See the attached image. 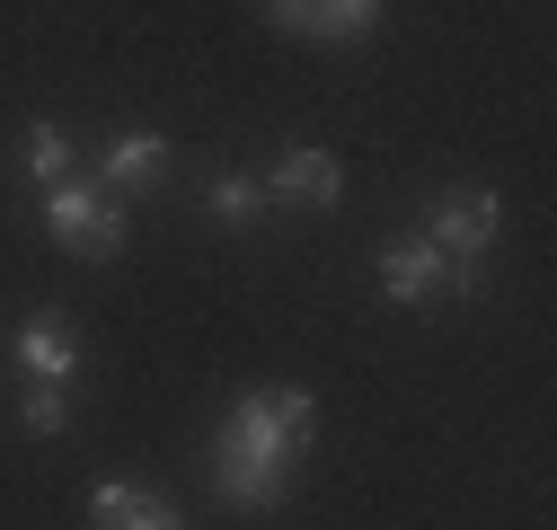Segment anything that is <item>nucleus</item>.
<instances>
[{
	"mask_svg": "<svg viewBox=\"0 0 557 530\" xmlns=\"http://www.w3.org/2000/svg\"><path fill=\"white\" fill-rule=\"evenodd\" d=\"M310 425H319L310 416V389H248L231 407V425L213 433V487H222V504H239V513H274V504H284Z\"/></svg>",
	"mask_w": 557,
	"mask_h": 530,
	"instance_id": "f257e3e1",
	"label": "nucleus"
},
{
	"mask_svg": "<svg viewBox=\"0 0 557 530\" xmlns=\"http://www.w3.org/2000/svg\"><path fill=\"white\" fill-rule=\"evenodd\" d=\"M45 230L62 248H81V256H115L124 248V194L72 168L62 186H45Z\"/></svg>",
	"mask_w": 557,
	"mask_h": 530,
	"instance_id": "f03ea898",
	"label": "nucleus"
},
{
	"mask_svg": "<svg viewBox=\"0 0 557 530\" xmlns=\"http://www.w3.org/2000/svg\"><path fill=\"white\" fill-rule=\"evenodd\" d=\"M381 292H389L398 310H416V301H434V292H478V265L443 256V248H434L425 230H416V239L381 248Z\"/></svg>",
	"mask_w": 557,
	"mask_h": 530,
	"instance_id": "7ed1b4c3",
	"label": "nucleus"
},
{
	"mask_svg": "<svg viewBox=\"0 0 557 530\" xmlns=\"http://www.w3.org/2000/svg\"><path fill=\"white\" fill-rule=\"evenodd\" d=\"M496 222H505V204L486 186H451V194H434V248L443 256H460V265H478L486 248H496Z\"/></svg>",
	"mask_w": 557,
	"mask_h": 530,
	"instance_id": "20e7f679",
	"label": "nucleus"
},
{
	"mask_svg": "<svg viewBox=\"0 0 557 530\" xmlns=\"http://www.w3.org/2000/svg\"><path fill=\"white\" fill-rule=\"evenodd\" d=\"M10 354H18V371H36V380H62V389L81 380V337H72V318H62V310H27L18 337H10Z\"/></svg>",
	"mask_w": 557,
	"mask_h": 530,
	"instance_id": "39448f33",
	"label": "nucleus"
},
{
	"mask_svg": "<svg viewBox=\"0 0 557 530\" xmlns=\"http://www.w3.org/2000/svg\"><path fill=\"white\" fill-rule=\"evenodd\" d=\"M336 186H345V168L327 160V151H284V160H274L265 168V194H284V204H336Z\"/></svg>",
	"mask_w": 557,
	"mask_h": 530,
	"instance_id": "423d86ee",
	"label": "nucleus"
},
{
	"mask_svg": "<svg viewBox=\"0 0 557 530\" xmlns=\"http://www.w3.org/2000/svg\"><path fill=\"white\" fill-rule=\"evenodd\" d=\"M89 530H186V521H177V504H160V495L115 478V487L89 495Z\"/></svg>",
	"mask_w": 557,
	"mask_h": 530,
	"instance_id": "0eeeda50",
	"label": "nucleus"
},
{
	"mask_svg": "<svg viewBox=\"0 0 557 530\" xmlns=\"http://www.w3.org/2000/svg\"><path fill=\"white\" fill-rule=\"evenodd\" d=\"M160 168H169V142H160V132H115V142L98 151V186H115V194L151 186Z\"/></svg>",
	"mask_w": 557,
	"mask_h": 530,
	"instance_id": "6e6552de",
	"label": "nucleus"
},
{
	"mask_svg": "<svg viewBox=\"0 0 557 530\" xmlns=\"http://www.w3.org/2000/svg\"><path fill=\"white\" fill-rule=\"evenodd\" d=\"M372 27H381V0H319L301 36H319V45H363Z\"/></svg>",
	"mask_w": 557,
	"mask_h": 530,
	"instance_id": "1a4fd4ad",
	"label": "nucleus"
},
{
	"mask_svg": "<svg viewBox=\"0 0 557 530\" xmlns=\"http://www.w3.org/2000/svg\"><path fill=\"white\" fill-rule=\"evenodd\" d=\"M27 177H36V186H62V177H72V132H62V124H27Z\"/></svg>",
	"mask_w": 557,
	"mask_h": 530,
	"instance_id": "9d476101",
	"label": "nucleus"
},
{
	"mask_svg": "<svg viewBox=\"0 0 557 530\" xmlns=\"http://www.w3.org/2000/svg\"><path fill=\"white\" fill-rule=\"evenodd\" d=\"M203 204H213L222 230H248V222L265 213V186H257V177H213V194H203Z\"/></svg>",
	"mask_w": 557,
	"mask_h": 530,
	"instance_id": "9b49d317",
	"label": "nucleus"
},
{
	"mask_svg": "<svg viewBox=\"0 0 557 530\" xmlns=\"http://www.w3.org/2000/svg\"><path fill=\"white\" fill-rule=\"evenodd\" d=\"M18 425L45 442V433H62V425H72V389H62V380H36L27 398H18Z\"/></svg>",
	"mask_w": 557,
	"mask_h": 530,
	"instance_id": "f8f14e48",
	"label": "nucleus"
},
{
	"mask_svg": "<svg viewBox=\"0 0 557 530\" xmlns=\"http://www.w3.org/2000/svg\"><path fill=\"white\" fill-rule=\"evenodd\" d=\"M257 10H265L274 27H293V36H301V27H310V10H319V0H257Z\"/></svg>",
	"mask_w": 557,
	"mask_h": 530,
	"instance_id": "ddd939ff",
	"label": "nucleus"
}]
</instances>
